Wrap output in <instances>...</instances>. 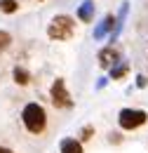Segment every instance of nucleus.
Segmentation results:
<instances>
[{
  "mask_svg": "<svg viewBox=\"0 0 148 153\" xmlns=\"http://www.w3.org/2000/svg\"><path fill=\"white\" fill-rule=\"evenodd\" d=\"M21 123L31 134H42L47 130V111L38 101H28L21 108Z\"/></svg>",
  "mask_w": 148,
  "mask_h": 153,
  "instance_id": "f257e3e1",
  "label": "nucleus"
},
{
  "mask_svg": "<svg viewBox=\"0 0 148 153\" xmlns=\"http://www.w3.org/2000/svg\"><path fill=\"white\" fill-rule=\"evenodd\" d=\"M75 31V19L68 17V14H56L50 28H47V36L52 40H71Z\"/></svg>",
  "mask_w": 148,
  "mask_h": 153,
  "instance_id": "f03ea898",
  "label": "nucleus"
},
{
  "mask_svg": "<svg viewBox=\"0 0 148 153\" xmlns=\"http://www.w3.org/2000/svg\"><path fill=\"white\" fill-rule=\"evenodd\" d=\"M148 123V113L141 111V108H120L118 113V125L120 130L125 132H132V130H139Z\"/></svg>",
  "mask_w": 148,
  "mask_h": 153,
  "instance_id": "7ed1b4c3",
  "label": "nucleus"
},
{
  "mask_svg": "<svg viewBox=\"0 0 148 153\" xmlns=\"http://www.w3.org/2000/svg\"><path fill=\"white\" fill-rule=\"evenodd\" d=\"M50 99H52V104H54L56 108H71V106H73V99H71L68 90H66L64 78H56L54 82H52V87H50Z\"/></svg>",
  "mask_w": 148,
  "mask_h": 153,
  "instance_id": "20e7f679",
  "label": "nucleus"
},
{
  "mask_svg": "<svg viewBox=\"0 0 148 153\" xmlns=\"http://www.w3.org/2000/svg\"><path fill=\"white\" fill-rule=\"evenodd\" d=\"M118 61H120V52H118L113 45L104 47V50L99 52V66H101V68H113Z\"/></svg>",
  "mask_w": 148,
  "mask_h": 153,
  "instance_id": "39448f33",
  "label": "nucleus"
},
{
  "mask_svg": "<svg viewBox=\"0 0 148 153\" xmlns=\"http://www.w3.org/2000/svg\"><path fill=\"white\" fill-rule=\"evenodd\" d=\"M59 151L61 153H85V149H82V141H80V139L66 137V139L59 141Z\"/></svg>",
  "mask_w": 148,
  "mask_h": 153,
  "instance_id": "423d86ee",
  "label": "nucleus"
},
{
  "mask_svg": "<svg viewBox=\"0 0 148 153\" xmlns=\"http://www.w3.org/2000/svg\"><path fill=\"white\" fill-rule=\"evenodd\" d=\"M113 24H115V17H113V14H106V17L101 19V24L94 28V40H101L104 36L113 33Z\"/></svg>",
  "mask_w": 148,
  "mask_h": 153,
  "instance_id": "0eeeda50",
  "label": "nucleus"
},
{
  "mask_svg": "<svg viewBox=\"0 0 148 153\" xmlns=\"http://www.w3.org/2000/svg\"><path fill=\"white\" fill-rule=\"evenodd\" d=\"M94 12H96V5H94L92 0H85L80 7H78V19L85 21V24H90L94 19Z\"/></svg>",
  "mask_w": 148,
  "mask_h": 153,
  "instance_id": "6e6552de",
  "label": "nucleus"
},
{
  "mask_svg": "<svg viewBox=\"0 0 148 153\" xmlns=\"http://www.w3.org/2000/svg\"><path fill=\"white\" fill-rule=\"evenodd\" d=\"M12 76H14V82H17V85H28V82H31V73H28L24 66H14Z\"/></svg>",
  "mask_w": 148,
  "mask_h": 153,
  "instance_id": "1a4fd4ad",
  "label": "nucleus"
},
{
  "mask_svg": "<svg viewBox=\"0 0 148 153\" xmlns=\"http://www.w3.org/2000/svg\"><path fill=\"white\" fill-rule=\"evenodd\" d=\"M127 71H130V64H127V61H118V64L111 68V80L125 78V76H127Z\"/></svg>",
  "mask_w": 148,
  "mask_h": 153,
  "instance_id": "9d476101",
  "label": "nucleus"
},
{
  "mask_svg": "<svg viewBox=\"0 0 148 153\" xmlns=\"http://www.w3.org/2000/svg\"><path fill=\"white\" fill-rule=\"evenodd\" d=\"M17 10H19L17 0H0V12H5V14H14Z\"/></svg>",
  "mask_w": 148,
  "mask_h": 153,
  "instance_id": "9b49d317",
  "label": "nucleus"
},
{
  "mask_svg": "<svg viewBox=\"0 0 148 153\" xmlns=\"http://www.w3.org/2000/svg\"><path fill=\"white\" fill-rule=\"evenodd\" d=\"M10 45H12V36H10L7 31H0V52H2V50H7Z\"/></svg>",
  "mask_w": 148,
  "mask_h": 153,
  "instance_id": "f8f14e48",
  "label": "nucleus"
},
{
  "mask_svg": "<svg viewBox=\"0 0 148 153\" xmlns=\"http://www.w3.org/2000/svg\"><path fill=\"white\" fill-rule=\"evenodd\" d=\"M92 134H94V127H92V125H85V127H82V132H80V139H82V141H87V139H92Z\"/></svg>",
  "mask_w": 148,
  "mask_h": 153,
  "instance_id": "ddd939ff",
  "label": "nucleus"
},
{
  "mask_svg": "<svg viewBox=\"0 0 148 153\" xmlns=\"http://www.w3.org/2000/svg\"><path fill=\"white\" fill-rule=\"evenodd\" d=\"M136 85H139V87H146V78L139 76V78H136Z\"/></svg>",
  "mask_w": 148,
  "mask_h": 153,
  "instance_id": "4468645a",
  "label": "nucleus"
},
{
  "mask_svg": "<svg viewBox=\"0 0 148 153\" xmlns=\"http://www.w3.org/2000/svg\"><path fill=\"white\" fill-rule=\"evenodd\" d=\"M0 153H14L12 149H7V146H0Z\"/></svg>",
  "mask_w": 148,
  "mask_h": 153,
  "instance_id": "2eb2a0df",
  "label": "nucleus"
}]
</instances>
